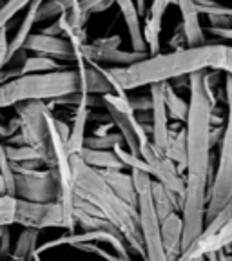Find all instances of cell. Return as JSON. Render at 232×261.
Here are the masks:
<instances>
[{
  "label": "cell",
  "mask_w": 232,
  "mask_h": 261,
  "mask_svg": "<svg viewBox=\"0 0 232 261\" xmlns=\"http://www.w3.org/2000/svg\"><path fill=\"white\" fill-rule=\"evenodd\" d=\"M218 71H200L189 76V114L185 120L187 171L185 192L182 198L184 221V250H187L205 228L207 196L211 185L212 149V111L216 107L214 80Z\"/></svg>",
  "instance_id": "6da1fadb"
},
{
  "label": "cell",
  "mask_w": 232,
  "mask_h": 261,
  "mask_svg": "<svg viewBox=\"0 0 232 261\" xmlns=\"http://www.w3.org/2000/svg\"><path fill=\"white\" fill-rule=\"evenodd\" d=\"M214 44L216 42H209L200 47L158 53L133 65H127V67H102V71L114 86L116 94H127L129 91L138 89V87L167 84V82L191 76L200 71H211L212 58H214Z\"/></svg>",
  "instance_id": "7a4b0ae2"
},
{
  "label": "cell",
  "mask_w": 232,
  "mask_h": 261,
  "mask_svg": "<svg viewBox=\"0 0 232 261\" xmlns=\"http://www.w3.org/2000/svg\"><path fill=\"white\" fill-rule=\"evenodd\" d=\"M73 171V192L82 200L89 201L104 220L113 223L129 245L131 254H136L145 261L142 236L138 227V208L123 201L102 176L98 169L89 167L80 154H71Z\"/></svg>",
  "instance_id": "3957f363"
},
{
  "label": "cell",
  "mask_w": 232,
  "mask_h": 261,
  "mask_svg": "<svg viewBox=\"0 0 232 261\" xmlns=\"http://www.w3.org/2000/svg\"><path fill=\"white\" fill-rule=\"evenodd\" d=\"M80 93V76L74 69L33 73L0 84V109L24 102H55L67 94Z\"/></svg>",
  "instance_id": "277c9868"
},
{
  "label": "cell",
  "mask_w": 232,
  "mask_h": 261,
  "mask_svg": "<svg viewBox=\"0 0 232 261\" xmlns=\"http://www.w3.org/2000/svg\"><path fill=\"white\" fill-rule=\"evenodd\" d=\"M223 96H225V125L223 136L220 142V158L218 167L212 172L211 185L207 196V212L205 223L216 216L232 198V76L225 74L223 78Z\"/></svg>",
  "instance_id": "5b68a950"
},
{
  "label": "cell",
  "mask_w": 232,
  "mask_h": 261,
  "mask_svg": "<svg viewBox=\"0 0 232 261\" xmlns=\"http://www.w3.org/2000/svg\"><path fill=\"white\" fill-rule=\"evenodd\" d=\"M15 111L20 123L18 133L24 138V143L40 152L47 167L49 152H51V120H53L49 103L24 102L15 106Z\"/></svg>",
  "instance_id": "8992f818"
},
{
  "label": "cell",
  "mask_w": 232,
  "mask_h": 261,
  "mask_svg": "<svg viewBox=\"0 0 232 261\" xmlns=\"http://www.w3.org/2000/svg\"><path fill=\"white\" fill-rule=\"evenodd\" d=\"M15 172V198L16 200L51 203L58 201L60 184L53 169H16Z\"/></svg>",
  "instance_id": "52a82bcc"
},
{
  "label": "cell",
  "mask_w": 232,
  "mask_h": 261,
  "mask_svg": "<svg viewBox=\"0 0 232 261\" xmlns=\"http://www.w3.org/2000/svg\"><path fill=\"white\" fill-rule=\"evenodd\" d=\"M15 225H22L24 228H62L67 232L76 230L73 223L67 220L65 211L58 201L51 203H35V201L16 200Z\"/></svg>",
  "instance_id": "ba28073f"
},
{
  "label": "cell",
  "mask_w": 232,
  "mask_h": 261,
  "mask_svg": "<svg viewBox=\"0 0 232 261\" xmlns=\"http://www.w3.org/2000/svg\"><path fill=\"white\" fill-rule=\"evenodd\" d=\"M138 227L142 236L143 249H145V261H169L167 252L163 249L162 241V223L156 216L152 205L151 189L142 191L138 194Z\"/></svg>",
  "instance_id": "9c48e42d"
},
{
  "label": "cell",
  "mask_w": 232,
  "mask_h": 261,
  "mask_svg": "<svg viewBox=\"0 0 232 261\" xmlns=\"http://www.w3.org/2000/svg\"><path fill=\"white\" fill-rule=\"evenodd\" d=\"M84 243H107L114 252L122 257H131V250L127 241L123 240V236L118 230H73V232H65L62 236L55 238V240H49L45 243L38 245L35 256H42L44 252L51 249H57V247H78V245Z\"/></svg>",
  "instance_id": "30bf717a"
},
{
  "label": "cell",
  "mask_w": 232,
  "mask_h": 261,
  "mask_svg": "<svg viewBox=\"0 0 232 261\" xmlns=\"http://www.w3.org/2000/svg\"><path fill=\"white\" fill-rule=\"evenodd\" d=\"M140 156L149 163L151 174L156 181H160L163 187L167 189V191H171L172 194H176L178 198H184L185 178L179 174L176 165L167 158V156L156 151L151 142L145 143V145L140 149Z\"/></svg>",
  "instance_id": "8fae6325"
},
{
  "label": "cell",
  "mask_w": 232,
  "mask_h": 261,
  "mask_svg": "<svg viewBox=\"0 0 232 261\" xmlns=\"http://www.w3.org/2000/svg\"><path fill=\"white\" fill-rule=\"evenodd\" d=\"M149 55L138 53V51H125V49H109V47H98V45L86 42L76 49V60L84 58L87 64L100 65V67H127L136 62L143 60Z\"/></svg>",
  "instance_id": "7c38bea8"
},
{
  "label": "cell",
  "mask_w": 232,
  "mask_h": 261,
  "mask_svg": "<svg viewBox=\"0 0 232 261\" xmlns=\"http://www.w3.org/2000/svg\"><path fill=\"white\" fill-rule=\"evenodd\" d=\"M149 94L152 100V111H151V143L158 152H165L171 135L169 127V114L167 106H165V84H156L149 87Z\"/></svg>",
  "instance_id": "4fadbf2b"
},
{
  "label": "cell",
  "mask_w": 232,
  "mask_h": 261,
  "mask_svg": "<svg viewBox=\"0 0 232 261\" xmlns=\"http://www.w3.org/2000/svg\"><path fill=\"white\" fill-rule=\"evenodd\" d=\"M109 113V118L113 125L118 129V135L122 136L123 145L129 149L133 154L140 156V149L145 143L151 142V136L147 135L145 125L136 120V113H122L113 107H106Z\"/></svg>",
  "instance_id": "5bb4252c"
},
{
  "label": "cell",
  "mask_w": 232,
  "mask_h": 261,
  "mask_svg": "<svg viewBox=\"0 0 232 261\" xmlns=\"http://www.w3.org/2000/svg\"><path fill=\"white\" fill-rule=\"evenodd\" d=\"M22 51H33L35 55H44L55 60L76 62V47L64 37H51L44 33H31L25 40Z\"/></svg>",
  "instance_id": "9a60e30c"
},
{
  "label": "cell",
  "mask_w": 232,
  "mask_h": 261,
  "mask_svg": "<svg viewBox=\"0 0 232 261\" xmlns=\"http://www.w3.org/2000/svg\"><path fill=\"white\" fill-rule=\"evenodd\" d=\"M174 4L178 6L179 15H182V29L185 33V40H187V47H200V45L209 44L205 38L203 28L200 22V13L196 9L194 0H174Z\"/></svg>",
  "instance_id": "2e32d148"
},
{
  "label": "cell",
  "mask_w": 232,
  "mask_h": 261,
  "mask_svg": "<svg viewBox=\"0 0 232 261\" xmlns=\"http://www.w3.org/2000/svg\"><path fill=\"white\" fill-rule=\"evenodd\" d=\"M82 98L78 102L76 109H74V116H73V125H71V135L69 140L65 143L67 147V152L69 154H80V151L84 149V143H86V129H87V122H89L91 116V106H93V96L91 94H84L80 93Z\"/></svg>",
  "instance_id": "e0dca14e"
},
{
  "label": "cell",
  "mask_w": 232,
  "mask_h": 261,
  "mask_svg": "<svg viewBox=\"0 0 232 261\" xmlns=\"http://www.w3.org/2000/svg\"><path fill=\"white\" fill-rule=\"evenodd\" d=\"M162 241L169 261H176L184 254V221L179 212L162 221Z\"/></svg>",
  "instance_id": "ac0fdd59"
},
{
  "label": "cell",
  "mask_w": 232,
  "mask_h": 261,
  "mask_svg": "<svg viewBox=\"0 0 232 261\" xmlns=\"http://www.w3.org/2000/svg\"><path fill=\"white\" fill-rule=\"evenodd\" d=\"M114 4L118 6L120 13H122V18L125 22L127 33H129L133 51L147 53V45L145 40H143V31H142V18H140L138 11H136L135 0H114Z\"/></svg>",
  "instance_id": "d6986e66"
},
{
  "label": "cell",
  "mask_w": 232,
  "mask_h": 261,
  "mask_svg": "<svg viewBox=\"0 0 232 261\" xmlns=\"http://www.w3.org/2000/svg\"><path fill=\"white\" fill-rule=\"evenodd\" d=\"M151 198L152 205H154L156 216H158L160 223H162L165 218H169L174 212H182V198H178L176 194H172L171 191L163 187L160 181H152L151 187Z\"/></svg>",
  "instance_id": "ffe728a7"
},
{
  "label": "cell",
  "mask_w": 232,
  "mask_h": 261,
  "mask_svg": "<svg viewBox=\"0 0 232 261\" xmlns=\"http://www.w3.org/2000/svg\"><path fill=\"white\" fill-rule=\"evenodd\" d=\"M102 176L106 178V181L109 184V187L113 189L116 194L122 198L123 201H127L133 207H138V194L135 191L133 185V178H131V171H100Z\"/></svg>",
  "instance_id": "44dd1931"
},
{
  "label": "cell",
  "mask_w": 232,
  "mask_h": 261,
  "mask_svg": "<svg viewBox=\"0 0 232 261\" xmlns=\"http://www.w3.org/2000/svg\"><path fill=\"white\" fill-rule=\"evenodd\" d=\"M194 4L198 13L209 18L211 28H232V8L216 0H194Z\"/></svg>",
  "instance_id": "7402d4cb"
},
{
  "label": "cell",
  "mask_w": 232,
  "mask_h": 261,
  "mask_svg": "<svg viewBox=\"0 0 232 261\" xmlns=\"http://www.w3.org/2000/svg\"><path fill=\"white\" fill-rule=\"evenodd\" d=\"M163 154L167 156L172 163L176 165V169L179 171V174L185 178V171H187V143H185V127L172 130L169 135L167 149Z\"/></svg>",
  "instance_id": "603a6c76"
},
{
  "label": "cell",
  "mask_w": 232,
  "mask_h": 261,
  "mask_svg": "<svg viewBox=\"0 0 232 261\" xmlns=\"http://www.w3.org/2000/svg\"><path fill=\"white\" fill-rule=\"evenodd\" d=\"M80 158L93 169L98 171H125V165L118 160L113 151H96L84 147L80 151Z\"/></svg>",
  "instance_id": "cb8c5ba5"
},
{
  "label": "cell",
  "mask_w": 232,
  "mask_h": 261,
  "mask_svg": "<svg viewBox=\"0 0 232 261\" xmlns=\"http://www.w3.org/2000/svg\"><path fill=\"white\" fill-rule=\"evenodd\" d=\"M40 230L37 228H24L15 243V249L11 252V259L15 261H33L38 247Z\"/></svg>",
  "instance_id": "d4e9b609"
},
{
  "label": "cell",
  "mask_w": 232,
  "mask_h": 261,
  "mask_svg": "<svg viewBox=\"0 0 232 261\" xmlns=\"http://www.w3.org/2000/svg\"><path fill=\"white\" fill-rule=\"evenodd\" d=\"M165 106H167L169 118L176 120L179 123H185L189 114V102L176 93L174 86H172L171 82L165 84Z\"/></svg>",
  "instance_id": "484cf974"
},
{
  "label": "cell",
  "mask_w": 232,
  "mask_h": 261,
  "mask_svg": "<svg viewBox=\"0 0 232 261\" xmlns=\"http://www.w3.org/2000/svg\"><path fill=\"white\" fill-rule=\"evenodd\" d=\"M6 156H8L11 165H22L29 162H44L40 152L29 145H4Z\"/></svg>",
  "instance_id": "4316f807"
},
{
  "label": "cell",
  "mask_w": 232,
  "mask_h": 261,
  "mask_svg": "<svg viewBox=\"0 0 232 261\" xmlns=\"http://www.w3.org/2000/svg\"><path fill=\"white\" fill-rule=\"evenodd\" d=\"M211 71H218V73L232 76V45L221 44V42L214 44V58H212Z\"/></svg>",
  "instance_id": "83f0119b"
},
{
  "label": "cell",
  "mask_w": 232,
  "mask_h": 261,
  "mask_svg": "<svg viewBox=\"0 0 232 261\" xmlns=\"http://www.w3.org/2000/svg\"><path fill=\"white\" fill-rule=\"evenodd\" d=\"M122 136L118 135V133H109V135L106 136H86V143H84V147H87V149H96V151H113L114 145H118V143H122Z\"/></svg>",
  "instance_id": "f1b7e54d"
},
{
  "label": "cell",
  "mask_w": 232,
  "mask_h": 261,
  "mask_svg": "<svg viewBox=\"0 0 232 261\" xmlns=\"http://www.w3.org/2000/svg\"><path fill=\"white\" fill-rule=\"evenodd\" d=\"M228 221H232V198L227 201V205L218 212L216 216L212 218L209 223H205V228H203V232H201V236L209 238V236H212V234H216L221 227H225V225L228 223Z\"/></svg>",
  "instance_id": "f546056e"
},
{
  "label": "cell",
  "mask_w": 232,
  "mask_h": 261,
  "mask_svg": "<svg viewBox=\"0 0 232 261\" xmlns=\"http://www.w3.org/2000/svg\"><path fill=\"white\" fill-rule=\"evenodd\" d=\"M16 198L13 196H0V228L15 225Z\"/></svg>",
  "instance_id": "4dcf8cb0"
},
{
  "label": "cell",
  "mask_w": 232,
  "mask_h": 261,
  "mask_svg": "<svg viewBox=\"0 0 232 261\" xmlns=\"http://www.w3.org/2000/svg\"><path fill=\"white\" fill-rule=\"evenodd\" d=\"M31 0H8L6 4L0 6V29H6V24L11 20L22 8H28Z\"/></svg>",
  "instance_id": "1f68e13d"
},
{
  "label": "cell",
  "mask_w": 232,
  "mask_h": 261,
  "mask_svg": "<svg viewBox=\"0 0 232 261\" xmlns=\"http://www.w3.org/2000/svg\"><path fill=\"white\" fill-rule=\"evenodd\" d=\"M114 4V0H78V6L87 16L94 15V13L107 11L111 6Z\"/></svg>",
  "instance_id": "d6a6232c"
},
{
  "label": "cell",
  "mask_w": 232,
  "mask_h": 261,
  "mask_svg": "<svg viewBox=\"0 0 232 261\" xmlns=\"http://www.w3.org/2000/svg\"><path fill=\"white\" fill-rule=\"evenodd\" d=\"M129 103L135 113H145V111L151 113L152 111L151 94H149V96H145V94H142V96H129Z\"/></svg>",
  "instance_id": "836d02e7"
},
{
  "label": "cell",
  "mask_w": 232,
  "mask_h": 261,
  "mask_svg": "<svg viewBox=\"0 0 232 261\" xmlns=\"http://www.w3.org/2000/svg\"><path fill=\"white\" fill-rule=\"evenodd\" d=\"M169 47L171 51H182V49H187V40H185V33L182 29V25L174 29V35L169 38Z\"/></svg>",
  "instance_id": "e575fe53"
},
{
  "label": "cell",
  "mask_w": 232,
  "mask_h": 261,
  "mask_svg": "<svg viewBox=\"0 0 232 261\" xmlns=\"http://www.w3.org/2000/svg\"><path fill=\"white\" fill-rule=\"evenodd\" d=\"M9 62V40L8 29H0V71Z\"/></svg>",
  "instance_id": "d590c367"
},
{
  "label": "cell",
  "mask_w": 232,
  "mask_h": 261,
  "mask_svg": "<svg viewBox=\"0 0 232 261\" xmlns=\"http://www.w3.org/2000/svg\"><path fill=\"white\" fill-rule=\"evenodd\" d=\"M91 44L98 45V47H109V49H118L122 45V37L120 35H109V37H100L94 38Z\"/></svg>",
  "instance_id": "8d00e7d4"
},
{
  "label": "cell",
  "mask_w": 232,
  "mask_h": 261,
  "mask_svg": "<svg viewBox=\"0 0 232 261\" xmlns=\"http://www.w3.org/2000/svg\"><path fill=\"white\" fill-rule=\"evenodd\" d=\"M9 227H4V230H2V238H0V259H9L11 257V236H9Z\"/></svg>",
  "instance_id": "74e56055"
},
{
  "label": "cell",
  "mask_w": 232,
  "mask_h": 261,
  "mask_svg": "<svg viewBox=\"0 0 232 261\" xmlns=\"http://www.w3.org/2000/svg\"><path fill=\"white\" fill-rule=\"evenodd\" d=\"M209 31L220 40H232V28H209Z\"/></svg>",
  "instance_id": "f35d334b"
},
{
  "label": "cell",
  "mask_w": 232,
  "mask_h": 261,
  "mask_svg": "<svg viewBox=\"0 0 232 261\" xmlns=\"http://www.w3.org/2000/svg\"><path fill=\"white\" fill-rule=\"evenodd\" d=\"M135 6H136V11H138L140 18H142V16H147V2L145 0H135Z\"/></svg>",
  "instance_id": "ab89813d"
},
{
  "label": "cell",
  "mask_w": 232,
  "mask_h": 261,
  "mask_svg": "<svg viewBox=\"0 0 232 261\" xmlns=\"http://www.w3.org/2000/svg\"><path fill=\"white\" fill-rule=\"evenodd\" d=\"M9 129L8 125H4V123H0V140H4V138H9Z\"/></svg>",
  "instance_id": "60d3db41"
},
{
  "label": "cell",
  "mask_w": 232,
  "mask_h": 261,
  "mask_svg": "<svg viewBox=\"0 0 232 261\" xmlns=\"http://www.w3.org/2000/svg\"><path fill=\"white\" fill-rule=\"evenodd\" d=\"M8 194V189H6V184H4V178L0 176V196H6Z\"/></svg>",
  "instance_id": "b9f144b4"
},
{
  "label": "cell",
  "mask_w": 232,
  "mask_h": 261,
  "mask_svg": "<svg viewBox=\"0 0 232 261\" xmlns=\"http://www.w3.org/2000/svg\"><path fill=\"white\" fill-rule=\"evenodd\" d=\"M218 261H228V256L221 250V252H218Z\"/></svg>",
  "instance_id": "7bdbcfd3"
},
{
  "label": "cell",
  "mask_w": 232,
  "mask_h": 261,
  "mask_svg": "<svg viewBox=\"0 0 232 261\" xmlns=\"http://www.w3.org/2000/svg\"><path fill=\"white\" fill-rule=\"evenodd\" d=\"M223 252L227 254V256H232V243H228L227 247L223 249Z\"/></svg>",
  "instance_id": "ee69618b"
},
{
  "label": "cell",
  "mask_w": 232,
  "mask_h": 261,
  "mask_svg": "<svg viewBox=\"0 0 232 261\" xmlns=\"http://www.w3.org/2000/svg\"><path fill=\"white\" fill-rule=\"evenodd\" d=\"M194 261H207V259H205V257H200V259H194Z\"/></svg>",
  "instance_id": "f6af8a7d"
},
{
  "label": "cell",
  "mask_w": 232,
  "mask_h": 261,
  "mask_svg": "<svg viewBox=\"0 0 232 261\" xmlns=\"http://www.w3.org/2000/svg\"><path fill=\"white\" fill-rule=\"evenodd\" d=\"M0 261H15V259H11V257H9V259H0Z\"/></svg>",
  "instance_id": "bcb514c9"
},
{
  "label": "cell",
  "mask_w": 232,
  "mask_h": 261,
  "mask_svg": "<svg viewBox=\"0 0 232 261\" xmlns=\"http://www.w3.org/2000/svg\"><path fill=\"white\" fill-rule=\"evenodd\" d=\"M2 230H4V227H2V228H0V238H2Z\"/></svg>",
  "instance_id": "7dc6e473"
},
{
  "label": "cell",
  "mask_w": 232,
  "mask_h": 261,
  "mask_svg": "<svg viewBox=\"0 0 232 261\" xmlns=\"http://www.w3.org/2000/svg\"><path fill=\"white\" fill-rule=\"evenodd\" d=\"M228 261H232V256H228Z\"/></svg>",
  "instance_id": "c3c4849f"
},
{
  "label": "cell",
  "mask_w": 232,
  "mask_h": 261,
  "mask_svg": "<svg viewBox=\"0 0 232 261\" xmlns=\"http://www.w3.org/2000/svg\"><path fill=\"white\" fill-rule=\"evenodd\" d=\"M74 2H78V0H74Z\"/></svg>",
  "instance_id": "681fc988"
}]
</instances>
